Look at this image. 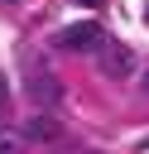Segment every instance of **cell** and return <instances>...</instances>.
Instances as JSON below:
<instances>
[{"mask_svg":"<svg viewBox=\"0 0 149 154\" xmlns=\"http://www.w3.org/2000/svg\"><path fill=\"white\" fill-rule=\"evenodd\" d=\"M77 5H91V10H101V5H106V0H77Z\"/></svg>","mask_w":149,"mask_h":154,"instance_id":"7","label":"cell"},{"mask_svg":"<svg viewBox=\"0 0 149 154\" xmlns=\"http://www.w3.org/2000/svg\"><path fill=\"white\" fill-rule=\"evenodd\" d=\"M0 154H19V135L14 130H0Z\"/></svg>","mask_w":149,"mask_h":154,"instance_id":"5","label":"cell"},{"mask_svg":"<svg viewBox=\"0 0 149 154\" xmlns=\"http://www.w3.org/2000/svg\"><path fill=\"white\" fill-rule=\"evenodd\" d=\"M58 43H62L67 53H101V48H106V29H101L96 19H82V24H72V29H62Z\"/></svg>","mask_w":149,"mask_h":154,"instance_id":"2","label":"cell"},{"mask_svg":"<svg viewBox=\"0 0 149 154\" xmlns=\"http://www.w3.org/2000/svg\"><path fill=\"white\" fill-rule=\"evenodd\" d=\"M19 140H29V144H58L62 140V125L53 116H29L24 130H19Z\"/></svg>","mask_w":149,"mask_h":154,"instance_id":"4","label":"cell"},{"mask_svg":"<svg viewBox=\"0 0 149 154\" xmlns=\"http://www.w3.org/2000/svg\"><path fill=\"white\" fill-rule=\"evenodd\" d=\"M29 96L38 101V111L43 116H53V111H62V101H67V91H62V82L38 63V67H29Z\"/></svg>","mask_w":149,"mask_h":154,"instance_id":"1","label":"cell"},{"mask_svg":"<svg viewBox=\"0 0 149 154\" xmlns=\"http://www.w3.org/2000/svg\"><path fill=\"white\" fill-rule=\"evenodd\" d=\"M5 96H10V87H5V77H0V111H5Z\"/></svg>","mask_w":149,"mask_h":154,"instance_id":"6","label":"cell"},{"mask_svg":"<svg viewBox=\"0 0 149 154\" xmlns=\"http://www.w3.org/2000/svg\"><path fill=\"white\" fill-rule=\"evenodd\" d=\"M0 5H19V0H0Z\"/></svg>","mask_w":149,"mask_h":154,"instance_id":"9","label":"cell"},{"mask_svg":"<svg viewBox=\"0 0 149 154\" xmlns=\"http://www.w3.org/2000/svg\"><path fill=\"white\" fill-rule=\"evenodd\" d=\"M139 87H144V91H149V72H144V77H139Z\"/></svg>","mask_w":149,"mask_h":154,"instance_id":"8","label":"cell"},{"mask_svg":"<svg viewBox=\"0 0 149 154\" xmlns=\"http://www.w3.org/2000/svg\"><path fill=\"white\" fill-rule=\"evenodd\" d=\"M101 72L115 77V82H125V77L135 72V53H130L125 43H111V38H106V48H101Z\"/></svg>","mask_w":149,"mask_h":154,"instance_id":"3","label":"cell"}]
</instances>
